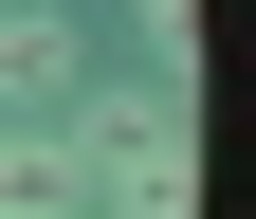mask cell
I'll return each mask as SVG.
<instances>
[{
	"label": "cell",
	"mask_w": 256,
	"mask_h": 219,
	"mask_svg": "<svg viewBox=\"0 0 256 219\" xmlns=\"http://www.w3.org/2000/svg\"><path fill=\"white\" fill-rule=\"evenodd\" d=\"M92 183H110V146L55 110V128H0V219H92Z\"/></svg>",
	"instance_id": "obj_1"
},
{
	"label": "cell",
	"mask_w": 256,
	"mask_h": 219,
	"mask_svg": "<svg viewBox=\"0 0 256 219\" xmlns=\"http://www.w3.org/2000/svg\"><path fill=\"white\" fill-rule=\"evenodd\" d=\"M74 91H92L74 18H37V0H18V18H0V110H74Z\"/></svg>",
	"instance_id": "obj_2"
}]
</instances>
